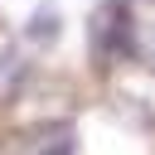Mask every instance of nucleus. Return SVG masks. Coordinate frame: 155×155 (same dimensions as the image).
I'll list each match as a JSON object with an SVG mask.
<instances>
[{
	"label": "nucleus",
	"mask_w": 155,
	"mask_h": 155,
	"mask_svg": "<svg viewBox=\"0 0 155 155\" xmlns=\"http://www.w3.org/2000/svg\"><path fill=\"white\" fill-rule=\"evenodd\" d=\"M29 39H34V44H53V39H58V10H53V5L34 10V19H29Z\"/></svg>",
	"instance_id": "obj_3"
},
{
	"label": "nucleus",
	"mask_w": 155,
	"mask_h": 155,
	"mask_svg": "<svg viewBox=\"0 0 155 155\" xmlns=\"http://www.w3.org/2000/svg\"><path fill=\"white\" fill-rule=\"evenodd\" d=\"M29 155H73V136H68L63 126H53V131H44V136L29 145Z\"/></svg>",
	"instance_id": "obj_4"
},
{
	"label": "nucleus",
	"mask_w": 155,
	"mask_h": 155,
	"mask_svg": "<svg viewBox=\"0 0 155 155\" xmlns=\"http://www.w3.org/2000/svg\"><path fill=\"white\" fill-rule=\"evenodd\" d=\"M131 5V58L155 73V0H126Z\"/></svg>",
	"instance_id": "obj_2"
},
{
	"label": "nucleus",
	"mask_w": 155,
	"mask_h": 155,
	"mask_svg": "<svg viewBox=\"0 0 155 155\" xmlns=\"http://www.w3.org/2000/svg\"><path fill=\"white\" fill-rule=\"evenodd\" d=\"M126 48H131V5L126 0L92 5V15H87V53H92V63L111 68V63L126 58Z\"/></svg>",
	"instance_id": "obj_1"
}]
</instances>
